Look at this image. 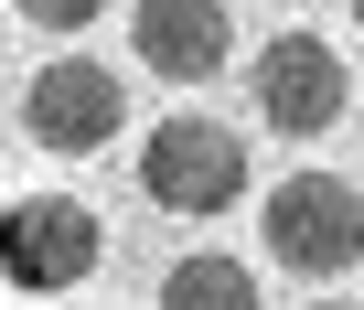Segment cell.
<instances>
[{
	"instance_id": "obj_7",
	"label": "cell",
	"mask_w": 364,
	"mask_h": 310,
	"mask_svg": "<svg viewBox=\"0 0 364 310\" xmlns=\"http://www.w3.org/2000/svg\"><path fill=\"white\" fill-rule=\"evenodd\" d=\"M161 310H257V278H247V257L193 246V257L161 267Z\"/></svg>"
},
{
	"instance_id": "obj_5",
	"label": "cell",
	"mask_w": 364,
	"mask_h": 310,
	"mask_svg": "<svg viewBox=\"0 0 364 310\" xmlns=\"http://www.w3.org/2000/svg\"><path fill=\"white\" fill-rule=\"evenodd\" d=\"M118 118H129V96H118V75H107L97 54H54V65L22 86V128H33V150H54V161L107 150Z\"/></svg>"
},
{
	"instance_id": "obj_9",
	"label": "cell",
	"mask_w": 364,
	"mask_h": 310,
	"mask_svg": "<svg viewBox=\"0 0 364 310\" xmlns=\"http://www.w3.org/2000/svg\"><path fill=\"white\" fill-rule=\"evenodd\" d=\"M311 310H364V299H343V289H332V299H311Z\"/></svg>"
},
{
	"instance_id": "obj_10",
	"label": "cell",
	"mask_w": 364,
	"mask_h": 310,
	"mask_svg": "<svg viewBox=\"0 0 364 310\" xmlns=\"http://www.w3.org/2000/svg\"><path fill=\"white\" fill-rule=\"evenodd\" d=\"M353 22H364V0H353Z\"/></svg>"
},
{
	"instance_id": "obj_2",
	"label": "cell",
	"mask_w": 364,
	"mask_h": 310,
	"mask_svg": "<svg viewBox=\"0 0 364 310\" xmlns=\"http://www.w3.org/2000/svg\"><path fill=\"white\" fill-rule=\"evenodd\" d=\"M257 236H268V257L300 267V278H353V257H364V193H353L343 172H289V182L257 204Z\"/></svg>"
},
{
	"instance_id": "obj_1",
	"label": "cell",
	"mask_w": 364,
	"mask_h": 310,
	"mask_svg": "<svg viewBox=\"0 0 364 310\" xmlns=\"http://www.w3.org/2000/svg\"><path fill=\"white\" fill-rule=\"evenodd\" d=\"M139 193L161 204V214H236L247 204V139L225 128V118H161L150 139H139Z\"/></svg>"
},
{
	"instance_id": "obj_3",
	"label": "cell",
	"mask_w": 364,
	"mask_h": 310,
	"mask_svg": "<svg viewBox=\"0 0 364 310\" xmlns=\"http://www.w3.org/2000/svg\"><path fill=\"white\" fill-rule=\"evenodd\" d=\"M97 257H107V225H97L75 193H22V204H0V278H11V289L65 299Z\"/></svg>"
},
{
	"instance_id": "obj_6",
	"label": "cell",
	"mask_w": 364,
	"mask_h": 310,
	"mask_svg": "<svg viewBox=\"0 0 364 310\" xmlns=\"http://www.w3.org/2000/svg\"><path fill=\"white\" fill-rule=\"evenodd\" d=\"M129 43H139V65H150L161 86H204V75H225L236 22H225V0H139Z\"/></svg>"
},
{
	"instance_id": "obj_8",
	"label": "cell",
	"mask_w": 364,
	"mask_h": 310,
	"mask_svg": "<svg viewBox=\"0 0 364 310\" xmlns=\"http://www.w3.org/2000/svg\"><path fill=\"white\" fill-rule=\"evenodd\" d=\"M11 11H22V22H43V33H86L107 0H11Z\"/></svg>"
},
{
	"instance_id": "obj_4",
	"label": "cell",
	"mask_w": 364,
	"mask_h": 310,
	"mask_svg": "<svg viewBox=\"0 0 364 310\" xmlns=\"http://www.w3.org/2000/svg\"><path fill=\"white\" fill-rule=\"evenodd\" d=\"M247 96H257V118H268L279 139H321V128L353 107V75H343V54H332L321 33H268L257 65H247Z\"/></svg>"
}]
</instances>
